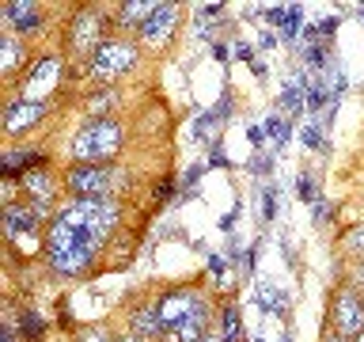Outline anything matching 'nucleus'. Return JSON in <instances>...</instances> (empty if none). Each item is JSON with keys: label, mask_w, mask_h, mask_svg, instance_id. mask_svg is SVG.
Wrapping results in <instances>:
<instances>
[{"label": "nucleus", "mask_w": 364, "mask_h": 342, "mask_svg": "<svg viewBox=\"0 0 364 342\" xmlns=\"http://www.w3.org/2000/svg\"><path fill=\"white\" fill-rule=\"evenodd\" d=\"M175 23H178V8L175 4H167V0H164V4H156L152 8V16H148L144 19V27H141V34H144V38L148 42H167L171 38V31H175Z\"/></svg>", "instance_id": "nucleus-7"}, {"label": "nucleus", "mask_w": 364, "mask_h": 342, "mask_svg": "<svg viewBox=\"0 0 364 342\" xmlns=\"http://www.w3.org/2000/svg\"><path fill=\"white\" fill-rule=\"evenodd\" d=\"M0 342H16V338H11V335H4V338H0Z\"/></svg>", "instance_id": "nucleus-24"}, {"label": "nucleus", "mask_w": 364, "mask_h": 342, "mask_svg": "<svg viewBox=\"0 0 364 342\" xmlns=\"http://www.w3.org/2000/svg\"><path fill=\"white\" fill-rule=\"evenodd\" d=\"M95 42H99V16L95 11H80L73 27V46L76 50H91Z\"/></svg>", "instance_id": "nucleus-12"}, {"label": "nucleus", "mask_w": 364, "mask_h": 342, "mask_svg": "<svg viewBox=\"0 0 364 342\" xmlns=\"http://www.w3.org/2000/svg\"><path fill=\"white\" fill-rule=\"evenodd\" d=\"M42 118V99H11L4 110V130L8 133H27Z\"/></svg>", "instance_id": "nucleus-6"}, {"label": "nucleus", "mask_w": 364, "mask_h": 342, "mask_svg": "<svg viewBox=\"0 0 364 342\" xmlns=\"http://www.w3.org/2000/svg\"><path fill=\"white\" fill-rule=\"evenodd\" d=\"M34 160H38L34 152H16V156L8 160V171H16V167H23V164H34Z\"/></svg>", "instance_id": "nucleus-18"}, {"label": "nucleus", "mask_w": 364, "mask_h": 342, "mask_svg": "<svg viewBox=\"0 0 364 342\" xmlns=\"http://www.w3.org/2000/svg\"><path fill=\"white\" fill-rule=\"evenodd\" d=\"M133 331H136V338H144V342L164 338V319H159V308H141V312L133 316Z\"/></svg>", "instance_id": "nucleus-13"}, {"label": "nucleus", "mask_w": 364, "mask_h": 342, "mask_svg": "<svg viewBox=\"0 0 364 342\" xmlns=\"http://www.w3.org/2000/svg\"><path fill=\"white\" fill-rule=\"evenodd\" d=\"M205 331H209V308H205V301L198 296V301H193V308L182 316V323L175 327L171 342H198V338H205Z\"/></svg>", "instance_id": "nucleus-9"}, {"label": "nucleus", "mask_w": 364, "mask_h": 342, "mask_svg": "<svg viewBox=\"0 0 364 342\" xmlns=\"http://www.w3.org/2000/svg\"><path fill=\"white\" fill-rule=\"evenodd\" d=\"M193 301H198V293H171V296H164V301L156 304L159 319H164V338L175 335V327L182 323V316L193 308Z\"/></svg>", "instance_id": "nucleus-8"}, {"label": "nucleus", "mask_w": 364, "mask_h": 342, "mask_svg": "<svg viewBox=\"0 0 364 342\" xmlns=\"http://www.w3.org/2000/svg\"><path fill=\"white\" fill-rule=\"evenodd\" d=\"M198 342H224V338H213V335H205V338H198Z\"/></svg>", "instance_id": "nucleus-22"}, {"label": "nucleus", "mask_w": 364, "mask_h": 342, "mask_svg": "<svg viewBox=\"0 0 364 342\" xmlns=\"http://www.w3.org/2000/svg\"><path fill=\"white\" fill-rule=\"evenodd\" d=\"M38 217H42V209L38 205H11L8 209V236L11 239H23L27 232H34V228H38Z\"/></svg>", "instance_id": "nucleus-11"}, {"label": "nucleus", "mask_w": 364, "mask_h": 342, "mask_svg": "<svg viewBox=\"0 0 364 342\" xmlns=\"http://www.w3.org/2000/svg\"><path fill=\"white\" fill-rule=\"evenodd\" d=\"M19 57H23V46H19V38H16V34H8V38H0V68H4V73H16Z\"/></svg>", "instance_id": "nucleus-16"}, {"label": "nucleus", "mask_w": 364, "mask_h": 342, "mask_svg": "<svg viewBox=\"0 0 364 342\" xmlns=\"http://www.w3.org/2000/svg\"><path fill=\"white\" fill-rule=\"evenodd\" d=\"M334 327H338V335H346V338H357L364 331V304L353 293H341L334 301Z\"/></svg>", "instance_id": "nucleus-5"}, {"label": "nucleus", "mask_w": 364, "mask_h": 342, "mask_svg": "<svg viewBox=\"0 0 364 342\" xmlns=\"http://www.w3.org/2000/svg\"><path fill=\"white\" fill-rule=\"evenodd\" d=\"M122 141L125 133L114 118H87L73 137V160H80V164H107V160L118 156Z\"/></svg>", "instance_id": "nucleus-2"}, {"label": "nucleus", "mask_w": 364, "mask_h": 342, "mask_svg": "<svg viewBox=\"0 0 364 342\" xmlns=\"http://www.w3.org/2000/svg\"><path fill=\"white\" fill-rule=\"evenodd\" d=\"M156 4H148V0H129V4H122V27H144V19L152 16Z\"/></svg>", "instance_id": "nucleus-15"}, {"label": "nucleus", "mask_w": 364, "mask_h": 342, "mask_svg": "<svg viewBox=\"0 0 364 342\" xmlns=\"http://www.w3.org/2000/svg\"><path fill=\"white\" fill-rule=\"evenodd\" d=\"M23 187L34 202H50L53 198V179L42 175V171H27V179H23Z\"/></svg>", "instance_id": "nucleus-14"}, {"label": "nucleus", "mask_w": 364, "mask_h": 342, "mask_svg": "<svg viewBox=\"0 0 364 342\" xmlns=\"http://www.w3.org/2000/svg\"><path fill=\"white\" fill-rule=\"evenodd\" d=\"M224 342H239V308H224Z\"/></svg>", "instance_id": "nucleus-17"}, {"label": "nucleus", "mask_w": 364, "mask_h": 342, "mask_svg": "<svg viewBox=\"0 0 364 342\" xmlns=\"http://www.w3.org/2000/svg\"><path fill=\"white\" fill-rule=\"evenodd\" d=\"M4 19H8V27H16L23 34H31L34 27H38V4H31V0H11V4L4 8Z\"/></svg>", "instance_id": "nucleus-10"}, {"label": "nucleus", "mask_w": 364, "mask_h": 342, "mask_svg": "<svg viewBox=\"0 0 364 342\" xmlns=\"http://www.w3.org/2000/svg\"><path fill=\"white\" fill-rule=\"evenodd\" d=\"M110 99H114V95H95V103H87V110H91V118H95V114H99V110H107V107H110Z\"/></svg>", "instance_id": "nucleus-21"}, {"label": "nucleus", "mask_w": 364, "mask_h": 342, "mask_svg": "<svg viewBox=\"0 0 364 342\" xmlns=\"http://www.w3.org/2000/svg\"><path fill=\"white\" fill-rule=\"evenodd\" d=\"M118 342H144V338H136V335H129V338H118Z\"/></svg>", "instance_id": "nucleus-23"}, {"label": "nucleus", "mask_w": 364, "mask_h": 342, "mask_svg": "<svg viewBox=\"0 0 364 342\" xmlns=\"http://www.w3.org/2000/svg\"><path fill=\"white\" fill-rule=\"evenodd\" d=\"M80 342H110V335L102 327H95V331H84V335H80Z\"/></svg>", "instance_id": "nucleus-20"}, {"label": "nucleus", "mask_w": 364, "mask_h": 342, "mask_svg": "<svg viewBox=\"0 0 364 342\" xmlns=\"http://www.w3.org/2000/svg\"><path fill=\"white\" fill-rule=\"evenodd\" d=\"M349 247L357 251V255H364V228H353L349 232Z\"/></svg>", "instance_id": "nucleus-19"}, {"label": "nucleus", "mask_w": 364, "mask_h": 342, "mask_svg": "<svg viewBox=\"0 0 364 342\" xmlns=\"http://www.w3.org/2000/svg\"><path fill=\"white\" fill-rule=\"evenodd\" d=\"M136 65V46L133 42H102L95 57H91V73L99 80H114L122 73H129Z\"/></svg>", "instance_id": "nucleus-4"}, {"label": "nucleus", "mask_w": 364, "mask_h": 342, "mask_svg": "<svg viewBox=\"0 0 364 342\" xmlns=\"http://www.w3.org/2000/svg\"><path fill=\"white\" fill-rule=\"evenodd\" d=\"M122 171L110 164H80L68 171V190L76 198H114V187H122Z\"/></svg>", "instance_id": "nucleus-3"}, {"label": "nucleus", "mask_w": 364, "mask_h": 342, "mask_svg": "<svg viewBox=\"0 0 364 342\" xmlns=\"http://www.w3.org/2000/svg\"><path fill=\"white\" fill-rule=\"evenodd\" d=\"M118 224V202L114 198H76L50 221L46 251L57 274L76 278L84 274L107 244V236Z\"/></svg>", "instance_id": "nucleus-1"}]
</instances>
